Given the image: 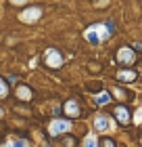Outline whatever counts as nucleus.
Returning a JSON list of instances; mask_svg holds the SVG:
<instances>
[{
  "label": "nucleus",
  "instance_id": "f257e3e1",
  "mask_svg": "<svg viewBox=\"0 0 142 147\" xmlns=\"http://www.w3.org/2000/svg\"><path fill=\"white\" fill-rule=\"evenodd\" d=\"M44 57H46V65L48 67H61L63 65V57H61V53L57 49H48Z\"/></svg>",
  "mask_w": 142,
  "mask_h": 147
},
{
  "label": "nucleus",
  "instance_id": "f03ea898",
  "mask_svg": "<svg viewBox=\"0 0 142 147\" xmlns=\"http://www.w3.org/2000/svg\"><path fill=\"white\" fill-rule=\"evenodd\" d=\"M71 128V122L69 120H55V122H50V128H48V132L52 137H57V135H61V132H67Z\"/></svg>",
  "mask_w": 142,
  "mask_h": 147
},
{
  "label": "nucleus",
  "instance_id": "7ed1b4c3",
  "mask_svg": "<svg viewBox=\"0 0 142 147\" xmlns=\"http://www.w3.org/2000/svg\"><path fill=\"white\" fill-rule=\"evenodd\" d=\"M117 61H119V65H132L134 61H136V55H134L132 49H119Z\"/></svg>",
  "mask_w": 142,
  "mask_h": 147
},
{
  "label": "nucleus",
  "instance_id": "20e7f679",
  "mask_svg": "<svg viewBox=\"0 0 142 147\" xmlns=\"http://www.w3.org/2000/svg\"><path fill=\"white\" fill-rule=\"evenodd\" d=\"M40 15H42V9H40V6H29L27 11H23L21 15H19V19L25 21V23H31V21H36Z\"/></svg>",
  "mask_w": 142,
  "mask_h": 147
},
{
  "label": "nucleus",
  "instance_id": "39448f33",
  "mask_svg": "<svg viewBox=\"0 0 142 147\" xmlns=\"http://www.w3.org/2000/svg\"><path fill=\"white\" fill-rule=\"evenodd\" d=\"M115 118L119 120V124H130V113H127V107H123V105H117V107H115Z\"/></svg>",
  "mask_w": 142,
  "mask_h": 147
},
{
  "label": "nucleus",
  "instance_id": "423d86ee",
  "mask_svg": "<svg viewBox=\"0 0 142 147\" xmlns=\"http://www.w3.org/2000/svg\"><path fill=\"white\" fill-rule=\"evenodd\" d=\"M117 78H119V82H134V80L138 78V74L132 71V69H121L117 74Z\"/></svg>",
  "mask_w": 142,
  "mask_h": 147
},
{
  "label": "nucleus",
  "instance_id": "0eeeda50",
  "mask_svg": "<svg viewBox=\"0 0 142 147\" xmlns=\"http://www.w3.org/2000/svg\"><path fill=\"white\" fill-rule=\"evenodd\" d=\"M65 111L69 113L71 118H77V116H79V107H77L75 101H67V103H65Z\"/></svg>",
  "mask_w": 142,
  "mask_h": 147
},
{
  "label": "nucleus",
  "instance_id": "6e6552de",
  "mask_svg": "<svg viewBox=\"0 0 142 147\" xmlns=\"http://www.w3.org/2000/svg\"><path fill=\"white\" fill-rule=\"evenodd\" d=\"M86 38L90 40L92 44H98V42H100V36L96 34V25H92V28H90V30L86 32Z\"/></svg>",
  "mask_w": 142,
  "mask_h": 147
},
{
  "label": "nucleus",
  "instance_id": "1a4fd4ad",
  "mask_svg": "<svg viewBox=\"0 0 142 147\" xmlns=\"http://www.w3.org/2000/svg\"><path fill=\"white\" fill-rule=\"evenodd\" d=\"M94 124H96V128H98L100 132H103V130H107V128H109V118H107V116H98Z\"/></svg>",
  "mask_w": 142,
  "mask_h": 147
},
{
  "label": "nucleus",
  "instance_id": "9d476101",
  "mask_svg": "<svg viewBox=\"0 0 142 147\" xmlns=\"http://www.w3.org/2000/svg\"><path fill=\"white\" fill-rule=\"evenodd\" d=\"M17 95L21 97L23 101H29V99H31V90L27 88V86H19V88H17Z\"/></svg>",
  "mask_w": 142,
  "mask_h": 147
},
{
  "label": "nucleus",
  "instance_id": "9b49d317",
  "mask_svg": "<svg viewBox=\"0 0 142 147\" xmlns=\"http://www.w3.org/2000/svg\"><path fill=\"white\" fill-rule=\"evenodd\" d=\"M109 101H111V97L107 95V92H103V95H98V97H96V103H98V105H107Z\"/></svg>",
  "mask_w": 142,
  "mask_h": 147
},
{
  "label": "nucleus",
  "instance_id": "f8f14e48",
  "mask_svg": "<svg viewBox=\"0 0 142 147\" xmlns=\"http://www.w3.org/2000/svg\"><path fill=\"white\" fill-rule=\"evenodd\" d=\"M6 95H9V86H6V82L2 78H0V99H4Z\"/></svg>",
  "mask_w": 142,
  "mask_h": 147
},
{
  "label": "nucleus",
  "instance_id": "ddd939ff",
  "mask_svg": "<svg viewBox=\"0 0 142 147\" xmlns=\"http://www.w3.org/2000/svg\"><path fill=\"white\" fill-rule=\"evenodd\" d=\"M86 147H96V141L94 139H86Z\"/></svg>",
  "mask_w": 142,
  "mask_h": 147
},
{
  "label": "nucleus",
  "instance_id": "4468645a",
  "mask_svg": "<svg viewBox=\"0 0 142 147\" xmlns=\"http://www.w3.org/2000/svg\"><path fill=\"white\" fill-rule=\"evenodd\" d=\"M105 143V147H115V141L113 139H107V141H103Z\"/></svg>",
  "mask_w": 142,
  "mask_h": 147
},
{
  "label": "nucleus",
  "instance_id": "2eb2a0df",
  "mask_svg": "<svg viewBox=\"0 0 142 147\" xmlns=\"http://www.w3.org/2000/svg\"><path fill=\"white\" fill-rule=\"evenodd\" d=\"M13 147H23V143H21V141H15V143H13Z\"/></svg>",
  "mask_w": 142,
  "mask_h": 147
},
{
  "label": "nucleus",
  "instance_id": "dca6fc26",
  "mask_svg": "<svg viewBox=\"0 0 142 147\" xmlns=\"http://www.w3.org/2000/svg\"><path fill=\"white\" fill-rule=\"evenodd\" d=\"M11 2H13V4H17V2H25V0H11Z\"/></svg>",
  "mask_w": 142,
  "mask_h": 147
},
{
  "label": "nucleus",
  "instance_id": "f3484780",
  "mask_svg": "<svg viewBox=\"0 0 142 147\" xmlns=\"http://www.w3.org/2000/svg\"><path fill=\"white\" fill-rule=\"evenodd\" d=\"M0 116H2V109H0Z\"/></svg>",
  "mask_w": 142,
  "mask_h": 147
},
{
  "label": "nucleus",
  "instance_id": "a211bd4d",
  "mask_svg": "<svg viewBox=\"0 0 142 147\" xmlns=\"http://www.w3.org/2000/svg\"><path fill=\"white\" fill-rule=\"evenodd\" d=\"M4 147H9V145H4Z\"/></svg>",
  "mask_w": 142,
  "mask_h": 147
}]
</instances>
